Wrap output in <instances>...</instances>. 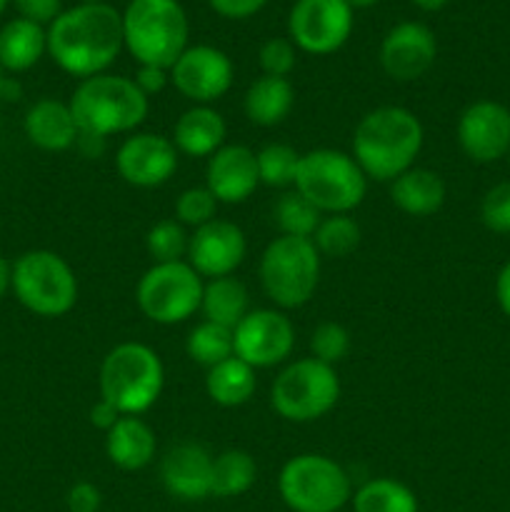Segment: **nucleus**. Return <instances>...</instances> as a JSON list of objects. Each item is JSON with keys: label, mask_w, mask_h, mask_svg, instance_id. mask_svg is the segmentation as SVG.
Instances as JSON below:
<instances>
[{"label": "nucleus", "mask_w": 510, "mask_h": 512, "mask_svg": "<svg viewBox=\"0 0 510 512\" xmlns=\"http://www.w3.org/2000/svg\"><path fill=\"white\" fill-rule=\"evenodd\" d=\"M123 48V15L108 3L63 10L48 28L50 58L75 78L105 73Z\"/></svg>", "instance_id": "obj_1"}, {"label": "nucleus", "mask_w": 510, "mask_h": 512, "mask_svg": "<svg viewBox=\"0 0 510 512\" xmlns=\"http://www.w3.org/2000/svg\"><path fill=\"white\" fill-rule=\"evenodd\" d=\"M423 123L400 105H380L360 118L353 133V158L365 178L393 183L415 165L423 150Z\"/></svg>", "instance_id": "obj_2"}, {"label": "nucleus", "mask_w": 510, "mask_h": 512, "mask_svg": "<svg viewBox=\"0 0 510 512\" xmlns=\"http://www.w3.org/2000/svg\"><path fill=\"white\" fill-rule=\"evenodd\" d=\"M68 105L80 135L95 140L133 133L148 118V98L135 80L113 73L85 78L70 95Z\"/></svg>", "instance_id": "obj_3"}, {"label": "nucleus", "mask_w": 510, "mask_h": 512, "mask_svg": "<svg viewBox=\"0 0 510 512\" xmlns=\"http://www.w3.org/2000/svg\"><path fill=\"white\" fill-rule=\"evenodd\" d=\"M100 398L120 415H143L158 403L165 385L160 355L145 343H120L100 365Z\"/></svg>", "instance_id": "obj_4"}, {"label": "nucleus", "mask_w": 510, "mask_h": 512, "mask_svg": "<svg viewBox=\"0 0 510 512\" xmlns=\"http://www.w3.org/2000/svg\"><path fill=\"white\" fill-rule=\"evenodd\" d=\"M123 45L140 65L170 70L188 48V15L178 0H130Z\"/></svg>", "instance_id": "obj_5"}, {"label": "nucleus", "mask_w": 510, "mask_h": 512, "mask_svg": "<svg viewBox=\"0 0 510 512\" xmlns=\"http://www.w3.org/2000/svg\"><path fill=\"white\" fill-rule=\"evenodd\" d=\"M293 188L323 215H343L363 203L368 178L353 155L318 148L300 155Z\"/></svg>", "instance_id": "obj_6"}, {"label": "nucleus", "mask_w": 510, "mask_h": 512, "mask_svg": "<svg viewBox=\"0 0 510 512\" xmlns=\"http://www.w3.org/2000/svg\"><path fill=\"white\" fill-rule=\"evenodd\" d=\"M320 253L310 238L278 235L260 255V285L278 310L310 303L320 283Z\"/></svg>", "instance_id": "obj_7"}, {"label": "nucleus", "mask_w": 510, "mask_h": 512, "mask_svg": "<svg viewBox=\"0 0 510 512\" xmlns=\"http://www.w3.org/2000/svg\"><path fill=\"white\" fill-rule=\"evenodd\" d=\"M278 493L293 512H338L353 500L348 470L320 453L290 458L278 475Z\"/></svg>", "instance_id": "obj_8"}, {"label": "nucleus", "mask_w": 510, "mask_h": 512, "mask_svg": "<svg viewBox=\"0 0 510 512\" xmlns=\"http://www.w3.org/2000/svg\"><path fill=\"white\" fill-rule=\"evenodd\" d=\"M13 293L40 318H60L78 303V278L63 255L28 250L13 263Z\"/></svg>", "instance_id": "obj_9"}, {"label": "nucleus", "mask_w": 510, "mask_h": 512, "mask_svg": "<svg viewBox=\"0 0 510 512\" xmlns=\"http://www.w3.org/2000/svg\"><path fill=\"white\" fill-rule=\"evenodd\" d=\"M340 378L333 365L310 358L285 365L270 388V405L288 423H313L338 405Z\"/></svg>", "instance_id": "obj_10"}, {"label": "nucleus", "mask_w": 510, "mask_h": 512, "mask_svg": "<svg viewBox=\"0 0 510 512\" xmlns=\"http://www.w3.org/2000/svg\"><path fill=\"white\" fill-rule=\"evenodd\" d=\"M203 278L188 265L158 263L150 265L138 280L135 300L140 313L158 325H178L193 318L203 303Z\"/></svg>", "instance_id": "obj_11"}, {"label": "nucleus", "mask_w": 510, "mask_h": 512, "mask_svg": "<svg viewBox=\"0 0 510 512\" xmlns=\"http://www.w3.org/2000/svg\"><path fill=\"white\" fill-rule=\"evenodd\" d=\"M290 40L310 55H330L353 33V8L345 0H298L288 18Z\"/></svg>", "instance_id": "obj_12"}, {"label": "nucleus", "mask_w": 510, "mask_h": 512, "mask_svg": "<svg viewBox=\"0 0 510 512\" xmlns=\"http://www.w3.org/2000/svg\"><path fill=\"white\" fill-rule=\"evenodd\" d=\"M235 358L250 368H275L293 355L295 328L278 308L250 310L233 330Z\"/></svg>", "instance_id": "obj_13"}, {"label": "nucleus", "mask_w": 510, "mask_h": 512, "mask_svg": "<svg viewBox=\"0 0 510 512\" xmlns=\"http://www.w3.org/2000/svg\"><path fill=\"white\" fill-rule=\"evenodd\" d=\"M170 83L195 105H210L233 85V63L213 45H188L170 68Z\"/></svg>", "instance_id": "obj_14"}, {"label": "nucleus", "mask_w": 510, "mask_h": 512, "mask_svg": "<svg viewBox=\"0 0 510 512\" xmlns=\"http://www.w3.org/2000/svg\"><path fill=\"white\" fill-rule=\"evenodd\" d=\"M178 150L173 140L158 133H133L120 143L115 168L133 188H160L178 170Z\"/></svg>", "instance_id": "obj_15"}, {"label": "nucleus", "mask_w": 510, "mask_h": 512, "mask_svg": "<svg viewBox=\"0 0 510 512\" xmlns=\"http://www.w3.org/2000/svg\"><path fill=\"white\" fill-rule=\"evenodd\" d=\"M248 255V240L240 225L230 220H210L195 228L188 243V265L200 278H228L243 265Z\"/></svg>", "instance_id": "obj_16"}, {"label": "nucleus", "mask_w": 510, "mask_h": 512, "mask_svg": "<svg viewBox=\"0 0 510 512\" xmlns=\"http://www.w3.org/2000/svg\"><path fill=\"white\" fill-rule=\"evenodd\" d=\"M458 145L473 163L488 165L510 153V110L495 100H478L458 120Z\"/></svg>", "instance_id": "obj_17"}, {"label": "nucleus", "mask_w": 510, "mask_h": 512, "mask_svg": "<svg viewBox=\"0 0 510 512\" xmlns=\"http://www.w3.org/2000/svg\"><path fill=\"white\" fill-rule=\"evenodd\" d=\"M435 55H438V40L433 30L415 20L395 25L380 45V65L385 75L398 83H413L423 78L433 68Z\"/></svg>", "instance_id": "obj_18"}, {"label": "nucleus", "mask_w": 510, "mask_h": 512, "mask_svg": "<svg viewBox=\"0 0 510 512\" xmlns=\"http://www.w3.org/2000/svg\"><path fill=\"white\" fill-rule=\"evenodd\" d=\"M258 185V158L248 145H223L208 158L205 188L215 195L218 203H245L258 190Z\"/></svg>", "instance_id": "obj_19"}, {"label": "nucleus", "mask_w": 510, "mask_h": 512, "mask_svg": "<svg viewBox=\"0 0 510 512\" xmlns=\"http://www.w3.org/2000/svg\"><path fill=\"white\" fill-rule=\"evenodd\" d=\"M160 480L173 498L200 503L213 495V455L198 443L175 445L160 463Z\"/></svg>", "instance_id": "obj_20"}, {"label": "nucleus", "mask_w": 510, "mask_h": 512, "mask_svg": "<svg viewBox=\"0 0 510 512\" xmlns=\"http://www.w3.org/2000/svg\"><path fill=\"white\" fill-rule=\"evenodd\" d=\"M23 128L30 143L48 153H63V150L73 148L80 138L70 105L55 98H43L30 105Z\"/></svg>", "instance_id": "obj_21"}, {"label": "nucleus", "mask_w": 510, "mask_h": 512, "mask_svg": "<svg viewBox=\"0 0 510 512\" xmlns=\"http://www.w3.org/2000/svg\"><path fill=\"white\" fill-rule=\"evenodd\" d=\"M158 440L153 428L140 415H123L113 428L105 433V455L115 468L125 473L148 468L155 460Z\"/></svg>", "instance_id": "obj_22"}, {"label": "nucleus", "mask_w": 510, "mask_h": 512, "mask_svg": "<svg viewBox=\"0 0 510 512\" xmlns=\"http://www.w3.org/2000/svg\"><path fill=\"white\" fill-rule=\"evenodd\" d=\"M228 125L210 105H193L178 118L173 128V145L188 158H210L225 145Z\"/></svg>", "instance_id": "obj_23"}, {"label": "nucleus", "mask_w": 510, "mask_h": 512, "mask_svg": "<svg viewBox=\"0 0 510 512\" xmlns=\"http://www.w3.org/2000/svg\"><path fill=\"white\" fill-rule=\"evenodd\" d=\"M445 195H448V190H445L443 178L435 170L418 168V165L405 170L390 183L393 205L403 210L405 215H413V218H430V215L438 213L445 203Z\"/></svg>", "instance_id": "obj_24"}, {"label": "nucleus", "mask_w": 510, "mask_h": 512, "mask_svg": "<svg viewBox=\"0 0 510 512\" xmlns=\"http://www.w3.org/2000/svg\"><path fill=\"white\" fill-rule=\"evenodd\" d=\"M295 105V90L288 78L260 75L253 80L243 98L245 118L260 128H275L290 115Z\"/></svg>", "instance_id": "obj_25"}, {"label": "nucleus", "mask_w": 510, "mask_h": 512, "mask_svg": "<svg viewBox=\"0 0 510 512\" xmlns=\"http://www.w3.org/2000/svg\"><path fill=\"white\" fill-rule=\"evenodd\" d=\"M48 50V33L33 20L15 18L0 28V68L10 73L30 70Z\"/></svg>", "instance_id": "obj_26"}, {"label": "nucleus", "mask_w": 510, "mask_h": 512, "mask_svg": "<svg viewBox=\"0 0 510 512\" xmlns=\"http://www.w3.org/2000/svg\"><path fill=\"white\" fill-rule=\"evenodd\" d=\"M255 388H258L255 368L235 355L208 368V375H205V393L220 408H240L253 398Z\"/></svg>", "instance_id": "obj_27"}, {"label": "nucleus", "mask_w": 510, "mask_h": 512, "mask_svg": "<svg viewBox=\"0 0 510 512\" xmlns=\"http://www.w3.org/2000/svg\"><path fill=\"white\" fill-rule=\"evenodd\" d=\"M200 313H203L205 320H210V323H218L223 325V328L235 330V325L250 313L248 288H245L238 278H233V275L208 280L203 288Z\"/></svg>", "instance_id": "obj_28"}, {"label": "nucleus", "mask_w": 510, "mask_h": 512, "mask_svg": "<svg viewBox=\"0 0 510 512\" xmlns=\"http://www.w3.org/2000/svg\"><path fill=\"white\" fill-rule=\"evenodd\" d=\"M258 478V465L245 450L230 448L213 458V495L210 498H240Z\"/></svg>", "instance_id": "obj_29"}, {"label": "nucleus", "mask_w": 510, "mask_h": 512, "mask_svg": "<svg viewBox=\"0 0 510 512\" xmlns=\"http://www.w3.org/2000/svg\"><path fill=\"white\" fill-rule=\"evenodd\" d=\"M355 512H418V498L405 483L393 478H373L353 495Z\"/></svg>", "instance_id": "obj_30"}, {"label": "nucleus", "mask_w": 510, "mask_h": 512, "mask_svg": "<svg viewBox=\"0 0 510 512\" xmlns=\"http://www.w3.org/2000/svg\"><path fill=\"white\" fill-rule=\"evenodd\" d=\"M185 353H188V358L193 363L213 368V365L223 363V360L235 355L233 330L223 328L218 323H210V320H203L185 338Z\"/></svg>", "instance_id": "obj_31"}, {"label": "nucleus", "mask_w": 510, "mask_h": 512, "mask_svg": "<svg viewBox=\"0 0 510 512\" xmlns=\"http://www.w3.org/2000/svg\"><path fill=\"white\" fill-rule=\"evenodd\" d=\"M273 220L278 225L280 235L313 240L315 230H318L320 220H323V213L293 188L278 198L273 208Z\"/></svg>", "instance_id": "obj_32"}, {"label": "nucleus", "mask_w": 510, "mask_h": 512, "mask_svg": "<svg viewBox=\"0 0 510 512\" xmlns=\"http://www.w3.org/2000/svg\"><path fill=\"white\" fill-rule=\"evenodd\" d=\"M313 245L320 258H348L360 245V225L350 218V213L323 215L313 235Z\"/></svg>", "instance_id": "obj_33"}, {"label": "nucleus", "mask_w": 510, "mask_h": 512, "mask_svg": "<svg viewBox=\"0 0 510 512\" xmlns=\"http://www.w3.org/2000/svg\"><path fill=\"white\" fill-rule=\"evenodd\" d=\"M258 158L260 185L268 188H293L298 173L300 153L285 143H270L255 153Z\"/></svg>", "instance_id": "obj_34"}, {"label": "nucleus", "mask_w": 510, "mask_h": 512, "mask_svg": "<svg viewBox=\"0 0 510 512\" xmlns=\"http://www.w3.org/2000/svg\"><path fill=\"white\" fill-rule=\"evenodd\" d=\"M190 235L185 225L178 220H158L145 235V250H148L153 265L158 263H180L188 258Z\"/></svg>", "instance_id": "obj_35"}, {"label": "nucleus", "mask_w": 510, "mask_h": 512, "mask_svg": "<svg viewBox=\"0 0 510 512\" xmlns=\"http://www.w3.org/2000/svg\"><path fill=\"white\" fill-rule=\"evenodd\" d=\"M218 200L210 193L205 185L200 188H188L178 195L175 200V220L180 225H188V228H203L205 223L215 220L218 213Z\"/></svg>", "instance_id": "obj_36"}, {"label": "nucleus", "mask_w": 510, "mask_h": 512, "mask_svg": "<svg viewBox=\"0 0 510 512\" xmlns=\"http://www.w3.org/2000/svg\"><path fill=\"white\" fill-rule=\"evenodd\" d=\"M310 353L315 360L325 365H338L340 360L348 358L350 353V333L335 320L320 323L310 335Z\"/></svg>", "instance_id": "obj_37"}, {"label": "nucleus", "mask_w": 510, "mask_h": 512, "mask_svg": "<svg viewBox=\"0 0 510 512\" xmlns=\"http://www.w3.org/2000/svg\"><path fill=\"white\" fill-rule=\"evenodd\" d=\"M480 220L498 235L510 233V180L493 185L480 203Z\"/></svg>", "instance_id": "obj_38"}, {"label": "nucleus", "mask_w": 510, "mask_h": 512, "mask_svg": "<svg viewBox=\"0 0 510 512\" xmlns=\"http://www.w3.org/2000/svg\"><path fill=\"white\" fill-rule=\"evenodd\" d=\"M258 63L263 75H273V78H288L295 70L298 55H295L293 40L288 38H270L260 45Z\"/></svg>", "instance_id": "obj_39"}, {"label": "nucleus", "mask_w": 510, "mask_h": 512, "mask_svg": "<svg viewBox=\"0 0 510 512\" xmlns=\"http://www.w3.org/2000/svg\"><path fill=\"white\" fill-rule=\"evenodd\" d=\"M68 503L70 512H100V505H103V495H100L98 485L88 483V480H80L73 488L68 490Z\"/></svg>", "instance_id": "obj_40"}, {"label": "nucleus", "mask_w": 510, "mask_h": 512, "mask_svg": "<svg viewBox=\"0 0 510 512\" xmlns=\"http://www.w3.org/2000/svg\"><path fill=\"white\" fill-rule=\"evenodd\" d=\"M20 18L33 20V23L45 25L53 23L63 10H60V0H15Z\"/></svg>", "instance_id": "obj_41"}, {"label": "nucleus", "mask_w": 510, "mask_h": 512, "mask_svg": "<svg viewBox=\"0 0 510 512\" xmlns=\"http://www.w3.org/2000/svg\"><path fill=\"white\" fill-rule=\"evenodd\" d=\"M133 80H135V85L140 88V93L150 100L153 95L163 93L165 85L170 83V70L158 68V65H140Z\"/></svg>", "instance_id": "obj_42"}, {"label": "nucleus", "mask_w": 510, "mask_h": 512, "mask_svg": "<svg viewBox=\"0 0 510 512\" xmlns=\"http://www.w3.org/2000/svg\"><path fill=\"white\" fill-rule=\"evenodd\" d=\"M210 8L228 20H245L263 10L268 0H208Z\"/></svg>", "instance_id": "obj_43"}, {"label": "nucleus", "mask_w": 510, "mask_h": 512, "mask_svg": "<svg viewBox=\"0 0 510 512\" xmlns=\"http://www.w3.org/2000/svg\"><path fill=\"white\" fill-rule=\"evenodd\" d=\"M120 418H123V415H120L118 410H115L113 405L103 398H100L98 403L90 408V423H93L98 430H103V433H108V430L113 428Z\"/></svg>", "instance_id": "obj_44"}, {"label": "nucleus", "mask_w": 510, "mask_h": 512, "mask_svg": "<svg viewBox=\"0 0 510 512\" xmlns=\"http://www.w3.org/2000/svg\"><path fill=\"white\" fill-rule=\"evenodd\" d=\"M495 300H498L500 310L510 318V263H505L495 278Z\"/></svg>", "instance_id": "obj_45"}, {"label": "nucleus", "mask_w": 510, "mask_h": 512, "mask_svg": "<svg viewBox=\"0 0 510 512\" xmlns=\"http://www.w3.org/2000/svg\"><path fill=\"white\" fill-rule=\"evenodd\" d=\"M8 288H13V265L0 255V298L8 293Z\"/></svg>", "instance_id": "obj_46"}, {"label": "nucleus", "mask_w": 510, "mask_h": 512, "mask_svg": "<svg viewBox=\"0 0 510 512\" xmlns=\"http://www.w3.org/2000/svg\"><path fill=\"white\" fill-rule=\"evenodd\" d=\"M415 5H418L420 10H428V13H435V10L445 8L448 5V0H413Z\"/></svg>", "instance_id": "obj_47"}, {"label": "nucleus", "mask_w": 510, "mask_h": 512, "mask_svg": "<svg viewBox=\"0 0 510 512\" xmlns=\"http://www.w3.org/2000/svg\"><path fill=\"white\" fill-rule=\"evenodd\" d=\"M345 3L355 10V8H373V5L380 3V0H345Z\"/></svg>", "instance_id": "obj_48"}, {"label": "nucleus", "mask_w": 510, "mask_h": 512, "mask_svg": "<svg viewBox=\"0 0 510 512\" xmlns=\"http://www.w3.org/2000/svg\"><path fill=\"white\" fill-rule=\"evenodd\" d=\"M5 5H8V0H0V15H3V10H5Z\"/></svg>", "instance_id": "obj_49"}, {"label": "nucleus", "mask_w": 510, "mask_h": 512, "mask_svg": "<svg viewBox=\"0 0 510 512\" xmlns=\"http://www.w3.org/2000/svg\"><path fill=\"white\" fill-rule=\"evenodd\" d=\"M83 3H103V0H83Z\"/></svg>", "instance_id": "obj_50"}, {"label": "nucleus", "mask_w": 510, "mask_h": 512, "mask_svg": "<svg viewBox=\"0 0 510 512\" xmlns=\"http://www.w3.org/2000/svg\"><path fill=\"white\" fill-rule=\"evenodd\" d=\"M0 88H3V75H0Z\"/></svg>", "instance_id": "obj_51"}, {"label": "nucleus", "mask_w": 510, "mask_h": 512, "mask_svg": "<svg viewBox=\"0 0 510 512\" xmlns=\"http://www.w3.org/2000/svg\"><path fill=\"white\" fill-rule=\"evenodd\" d=\"M508 163H510V153H508Z\"/></svg>", "instance_id": "obj_52"}]
</instances>
